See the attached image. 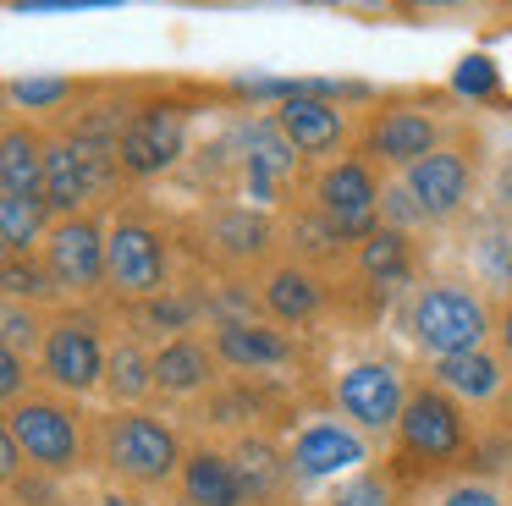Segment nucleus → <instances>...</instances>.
<instances>
[{
  "label": "nucleus",
  "mask_w": 512,
  "mask_h": 506,
  "mask_svg": "<svg viewBox=\"0 0 512 506\" xmlns=\"http://www.w3.org/2000/svg\"><path fill=\"white\" fill-rule=\"evenodd\" d=\"M210 374H215V347H204V341H193V336H171L166 347L155 352V391H166V396L204 391Z\"/></svg>",
  "instance_id": "21"
},
{
  "label": "nucleus",
  "mask_w": 512,
  "mask_h": 506,
  "mask_svg": "<svg viewBox=\"0 0 512 506\" xmlns=\"http://www.w3.org/2000/svg\"><path fill=\"white\" fill-rule=\"evenodd\" d=\"M45 215H50L45 198H12V193H0V242H6V259H23L34 242L50 237Z\"/></svg>",
  "instance_id": "23"
},
{
  "label": "nucleus",
  "mask_w": 512,
  "mask_h": 506,
  "mask_svg": "<svg viewBox=\"0 0 512 506\" xmlns=\"http://www.w3.org/2000/svg\"><path fill=\"white\" fill-rule=\"evenodd\" d=\"M408 193H413V204H419L424 220L457 215V209L468 204V193H474V160H468L463 149L424 154V160L408 171Z\"/></svg>",
  "instance_id": "11"
},
{
  "label": "nucleus",
  "mask_w": 512,
  "mask_h": 506,
  "mask_svg": "<svg viewBox=\"0 0 512 506\" xmlns=\"http://www.w3.org/2000/svg\"><path fill=\"white\" fill-rule=\"evenodd\" d=\"M94 198V182H89V165H83L78 154V138L72 132H61V138L45 143V204L50 215H78L83 204Z\"/></svg>",
  "instance_id": "18"
},
{
  "label": "nucleus",
  "mask_w": 512,
  "mask_h": 506,
  "mask_svg": "<svg viewBox=\"0 0 512 506\" xmlns=\"http://www.w3.org/2000/svg\"><path fill=\"white\" fill-rule=\"evenodd\" d=\"M105 385H111L116 402H144V396H155V352H144L138 341H122L105 358Z\"/></svg>",
  "instance_id": "24"
},
{
  "label": "nucleus",
  "mask_w": 512,
  "mask_h": 506,
  "mask_svg": "<svg viewBox=\"0 0 512 506\" xmlns=\"http://www.w3.org/2000/svg\"><path fill=\"white\" fill-rule=\"evenodd\" d=\"M364 154L397 165V171H413L424 154H435V121L424 116V110H408V105L375 110V116L364 121Z\"/></svg>",
  "instance_id": "12"
},
{
  "label": "nucleus",
  "mask_w": 512,
  "mask_h": 506,
  "mask_svg": "<svg viewBox=\"0 0 512 506\" xmlns=\"http://www.w3.org/2000/svg\"><path fill=\"white\" fill-rule=\"evenodd\" d=\"M479 259L490 264V275H496L501 286H512V237L501 226H485V242H479Z\"/></svg>",
  "instance_id": "33"
},
{
  "label": "nucleus",
  "mask_w": 512,
  "mask_h": 506,
  "mask_svg": "<svg viewBox=\"0 0 512 506\" xmlns=\"http://www.w3.org/2000/svg\"><path fill=\"white\" fill-rule=\"evenodd\" d=\"M397 440L402 451H413V457L424 462H446L463 451V407L452 402V391H441V385H419V391L408 396V407H402L397 418Z\"/></svg>",
  "instance_id": "8"
},
{
  "label": "nucleus",
  "mask_w": 512,
  "mask_h": 506,
  "mask_svg": "<svg viewBox=\"0 0 512 506\" xmlns=\"http://www.w3.org/2000/svg\"><path fill=\"white\" fill-rule=\"evenodd\" d=\"M182 506H193V501H182Z\"/></svg>",
  "instance_id": "41"
},
{
  "label": "nucleus",
  "mask_w": 512,
  "mask_h": 506,
  "mask_svg": "<svg viewBox=\"0 0 512 506\" xmlns=\"http://www.w3.org/2000/svg\"><path fill=\"white\" fill-rule=\"evenodd\" d=\"M105 358L111 352L100 347V325L89 314H61L50 325L45 347H39V374H45L56 391H94L105 380Z\"/></svg>",
  "instance_id": "7"
},
{
  "label": "nucleus",
  "mask_w": 512,
  "mask_h": 506,
  "mask_svg": "<svg viewBox=\"0 0 512 506\" xmlns=\"http://www.w3.org/2000/svg\"><path fill=\"white\" fill-rule=\"evenodd\" d=\"M105 242L111 231H100V220L89 215H67L50 226L45 237V270L56 275V286L67 297H94L111 281V264H105Z\"/></svg>",
  "instance_id": "5"
},
{
  "label": "nucleus",
  "mask_w": 512,
  "mask_h": 506,
  "mask_svg": "<svg viewBox=\"0 0 512 506\" xmlns=\"http://www.w3.org/2000/svg\"><path fill=\"white\" fill-rule=\"evenodd\" d=\"M413 341L435 358H452V352H474L490 336V314L474 292L463 286H430V292L413 303Z\"/></svg>",
  "instance_id": "4"
},
{
  "label": "nucleus",
  "mask_w": 512,
  "mask_h": 506,
  "mask_svg": "<svg viewBox=\"0 0 512 506\" xmlns=\"http://www.w3.org/2000/svg\"><path fill=\"white\" fill-rule=\"evenodd\" d=\"M435 385L452 396H468V402H485V396L501 391V369L490 352H452V358H435Z\"/></svg>",
  "instance_id": "22"
},
{
  "label": "nucleus",
  "mask_w": 512,
  "mask_h": 506,
  "mask_svg": "<svg viewBox=\"0 0 512 506\" xmlns=\"http://www.w3.org/2000/svg\"><path fill=\"white\" fill-rule=\"evenodd\" d=\"M364 457H369L364 440H358L347 424H331V418L309 424L298 440H292V451H287V462H292L298 479H336V473L358 468Z\"/></svg>",
  "instance_id": "13"
},
{
  "label": "nucleus",
  "mask_w": 512,
  "mask_h": 506,
  "mask_svg": "<svg viewBox=\"0 0 512 506\" xmlns=\"http://www.w3.org/2000/svg\"><path fill=\"white\" fill-rule=\"evenodd\" d=\"M243 165H248V193L254 198H276V187L292 176V165H298V149H292V138L281 132V121H248L243 127Z\"/></svg>",
  "instance_id": "16"
},
{
  "label": "nucleus",
  "mask_w": 512,
  "mask_h": 506,
  "mask_svg": "<svg viewBox=\"0 0 512 506\" xmlns=\"http://www.w3.org/2000/svg\"><path fill=\"white\" fill-rule=\"evenodd\" d=\"M6 429L17 435L23 457L39 473H72L83 468V424L67 402L56 396H23L6 407Z\"/></svg>",
  "instance_id": "2"
},
{
  "label": "nucleus",
  "mask_w": 512,
  "mask_h": 506,
  "mask_svg": "<svg viewBox=\"0 0 512 506\" xmlns=\"http://www.w3.org/2000/svg\"><path fill=\"white\" fill-rule=\"evenodd\" d=\"M0 281H6V297H17V303H50V297H61L56 275L34 259H6Z\"/></svg>",
  "instance_id": "28"
},
{
  "label": "nucleus",
  "mask_w": 512,
  "mask_h": 506,
  "mask_svg": "<svg viewBox=\"0 0 512 506\" xmlns=\"http://www.w3.org/2000/svg\"><path fill=\"white\" fill-rule=\"evenodd\" d=\"M45 143L34 127L12 121L0 138V193L12 198H45Z\"/></svg>",
  "instance_id": "19"
},
{
  "label": "nucleus",
  "mask_w": 512,
  "mask_h": 506,
  "mask_svg": "<svg viewBox=\"0 0 512 506\" xmlns=\"http://www.w3.org/2000/svg\"><path fill=\"white\" fill-rule=\"evenodd\" d=\"M496 193H501V204L512 209V154L501 160V176H496Z\"/></svg>",
  "instance_id": "38"
},
{
  "label": "nucleus",
  "mask_w": 512,
  "mask_h": 506,
  "mask_svg": "<svg viewBox=\"0 0 512 506\" xmlns=\"http://www.w3.org/2000/svg\"><path fill=\"white\" fill-rule=\"evenodd\" d=\"M105 264H111V286L133 303H155V297L171 292V253L166 237H160L149 220L127 215L111 226V242H105Z\"/></svg>",
  "instance_id": "3"
},
{
  "label": "nucleus",
  "mask_w": 512,
  "mask_h": 506,
  "mask_svg": "<svg viewBox=\"0 0 512 506\" xmlns=\"http://www.w3.org/2000/svg\"><path fill=\"white\" fill-rule=\"evenodd\" d=\"M23 385H28V358L12 347H0V396H6V407L23 402Z\"/></svg>",
  "instance_id": "34"
},
{
  "label": "nucleus",
  "mask_w": 512,
  "mask_h": 506,
  "mask_svg": "<svg viewBox=\"0 0 512 506\" xmlns=\"http://www.w3.org/2000/svg\"><path fill=\"white\" fill-rule=\"evenodd\" d=\"M182 501L193 506H248V484L237 473V457L226 451H188L182 462Z\"/></svg>",
  "instance_id": "17"
},
{
  "label": "nucleus",
  "mask_w": 512,
  "mask_h": 506,
  "mask_svg": "<svg viewBox=\"0 0 512 506\" xmlns=\"http://www.w3.org/2000/svg\"><path fill=\"white\" fill-rule=\"evenodd\" d=\"M0 473H6V484H17V473H23V446L6 424H0Z\"/></svg>",
  "instance_id": "36"
},
{
  "label": "nucleus",
  "mask_w": 512,
  "mask_h": 506,
  "mask_svg": "<svg viewBox=\"0 0 512 506\" xmlns=\"http://www.w3.org/2000/svg\"><path fill=\"white\" fill-rule=\"evenodd\" d=\"M380 182L375 171H369V160H336L325 165L320 176H314V204H320V215H331L336 226L347 231V237H369L375 231V209H380Z\"/></svg>",
  "instance_id": "9"
},
{
  "label": "nucleus",
  "mask_w": 512,
  "mask_h": 506,
  "mask_svg": "<svg viewBox=\"0 0 512 506\" xmlns=\"http://www.w3.org/2000/svg\"><path fill=\"white\" fill-rule=\"evenodd\" d=\"M12 99L28 110H50L61 99H72V83L67 77H23V83H12Z\"/></svg>",
  "instance_id": "30"
},
{
  "label": "nucleus",
  "mask_w": 512,
  "mask_h": 506,
  "mask_svg": "<svg viewBox=\"0 0 512 506\" xmlns=\"http://www.w3.org/2000/svg\"><path fill=\"white\" fill-rule=\"evenodd\" d=\"M45 336H50V325L39 319V308L34 303H17V297H6V314H0V347H12V352H34V347H45Z\"/></svg>",
  "instance_id": "27"
},
{
  "label": "nucleus",
  "mask_w": 512,
  "mask_h": 506,
  "mask_svg": "<svg viewBox=\"0 0 512 506\" xmlns=\"http://www.w3.org/2000/svg\"><path fill=\"white\" fill-rule=\"evenodd\" d=\"M353 259L369 281L386 286V281H402V275H408V242H402L397 226H375L369 237L353 242Z\"/></svg>",
  "instance_id": "25"
},
{
  "label": "nucleus",
  "mask_w": 512,
  "mask_h": 506,
  "mask_svg": "<svg viewBox=\"0 0 512 506\" xmlns=\"http://www.w3.org/2000/svg\"><path fill=\"white\" fill-rule=\"evenodd\" d=\"M441 506H507L490 484H452V490L441 495Z\"/></svg>",
  "instance_id": "35"
},
{
  "label": "nucleus",
  "mask_w": 512,
  "mask_h": 506,
  "mask_svg": "<svg viewBox=\"0 0 512 506\" xmlns=\"http://www.w3.org/2000/svg\"><path fill=\"white\" fill-rule=\"evenodd\" d=\"M259 297H265L270 319H281V325H303V319L320 314L325 286H320V275L303 270V264H276V270L265 275V286H259Z\"/></svg>",
  "instance_id": "20"
},
{
  "label": "nucleus",
  "mask_w": 512,
  "mask_h": 506,
  "mask_svg": "<svg viewBox=\"0 0 512 506\" xmlns=\"http://www.w3.org/2000/svg\"><path fill=\"white\" fill-rule=\"evenodd\" d=\"M281 132L292 138V149L303 154V160H320V154H336L347 143V116L336 105H325V99L314 94H287V105L276 110Z\"/></svg>",
  "instance_id": "14"
},
{
  "label": "nucleus",
  "mask_w": 512,
  "mask_h": 506,
  "mask_svg": "<svg viewBox=\"0 0 512 506\" xmlns=\"http://www.w3.org/2000/svg\"><path fill=\"white\" fill-rule=\"evenodd\" d=\"M116 0H17V11H100Z\"/></svg>",
  "instance_id": "37"
},
{
  "label": "nucleus",
  "mask_w": 512,
  "mask_h": 506,
  "mask_svg": "<svg viewBox=\"0 0 512 506\" xmlns=\"http://www.w3.org/2000/svg\"><path fill=\"white\" fill-rule=\"evenodd\" d=\"M182 149H188V110L171 105V99H155V105H133L116 160H122V176L144 182V176L171 171L182 160Z\"/></svg>",
  "instance_id": "6"
},
{
  "label": "nucleus",
  "mask_w": 512,
  "mask_h": 506,
  "mask_svg": "<svg viewBox=\"0 0 512 506\" xmlns=\"http://www.w3.org/2000/svg\"><path fill=\"white\" fill-rule=\"evenodd\" d=\"M100 462L133 490H160V484L182 479V440L171 424H160L155 413H111L100 418Z\"/></svg>",
  "instance_id": "1"
},
{
  "label": "nucleus",
  "mask_w": 512,
  "mask_h": 506,
  "mask_svg": "<svg viewBox=\"0 0 512 506\" xmlns=\"http://www.w3.org/2000/svg\"><path fill=\"white\" fill-rule=\"evenodd\" d=\"M496 336H501V347H507V358H512V303L501 308V325H496Z\"/></svg>",
  "instance_id": "39"
},
{
  "label": "nucleus",
  "mask_w": 512,
  "mask_h": 506,
  "mask_svg": "<svg viewBox=\"0 0 512 506\" xmlns=\"http://www.w3.org/2000/svg\"><path fill=\"white\" fill-rule=\"evenodd\" d=\"M215 237L226 242V253H237V259H248V253H259L270 242L265 220H248V209H232V215H221V226H215Z\"/></svg>",
  "instance_id": "29"
},
{
  "label": "nucleus",
  "mask_w": 512,
  "mask_h": 506,
  "mask_svg": "<svg viewBox=\"0 0 512 506\" xmlns=\"http://www.w3.org/2000/svg\"><path fill=\"white\" fill-rule=\"evenodd\" d=\"M336 407L353 418L358 429H397L408 391H402V374L391 363H353V369L336 380Z\"/></svg>",
  "instance_id": "10"
},
{
  "label": "nucleus",
  "mask_w": 512,
  "mask_h": 506,
  "mask_svg": "<svg viewBox=\"0 0 512 506\" xmlns=\"http://www.w3.org/2000/svg\"><path fill=\"white\" fill-rule=\"evenodd\" d=\"M402 6H413V11H419V6H463V0H402Z\"/></svg>",
  "instance_id": "40"
},
{
  "label": "nucleus",
  "mask_w": 512,
  "mask_h": 506,
  "mask_svg": "<svg viewBox=\"0 0 512 506\" xmlns=\"http://www.w3.org/2000/svg\"><path fill=\"white\" fill-rule=\"evenodd\" d=\"M237 473H243V484H248V501H265V495L281 490L292 462H281V451L270 446V440H243V446H237Z\"/></svg>",
  "instance_id": "26"
},
{
  "label": "nucleus",
  "mask_w": 512,
  "mask_h": 506,
  "mask_svg": "<svg viewBox=\"0 0 512 506\" xmlns=\"http://www.w3.org/2000/svg\"><path fill=\"white\" fill-rule=\"evenodd\" d=\"M210 347H215V358L232 363V369H276V363L292 358L287 330L259 325V319H221Z\"/></svg>",
  "instance_id": "15"
},
{
  "label": "nucleus",
  "mask_w": 512,
  "mask_h": 506,
  "mask_svg": "<svg viewBox=\"0 0 512 506\" xmlns=\"http://www.w3.org/2000/svg\"><path fill=\"white\" fill-rule=\"evenodd\" d=\"M331 506H391V484L380 473H358L331 495Z\"/></svg>",
  "instance_id": "31"
},
{
  "label": "nucleus",
  "mask_w": 512,
  "mask_h": 506,
  "mask_svg": "<svg viewBox=\"0 0 512 506\" xmlns=\"http://www.w3.org/2000/svg\"><path fill=\"white\" fill-rule=\"evenodd\" d=\"M452 88H457V94H468V99H485V94H496V66H490L485 55H468V61H457V72H452Z\"/></svg>",
  "instance_id": "32"
}]
</instances>
